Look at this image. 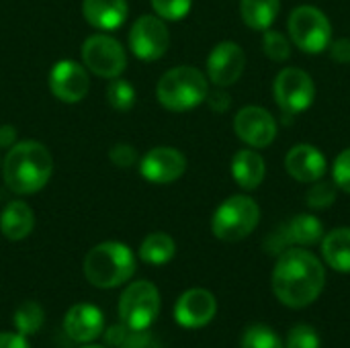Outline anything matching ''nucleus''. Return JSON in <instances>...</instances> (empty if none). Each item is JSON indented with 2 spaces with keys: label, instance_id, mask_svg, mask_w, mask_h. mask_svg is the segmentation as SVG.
Wrapping results in <instances>:
<instances>
[{
  "label": "nucleus",
  "instance_id": "obj_1",
  "mask_svg": "<svg viewBox=\"0 0 350 348\" xmlns=\"http://www.w3.org/2000/svg\"><path fill=\"white\" fill-rule=\"evenodd\" d=\"M326 285V271L316 254L306 248H287L273 271V291L277 299L291 308L301 310L312 306Z\"/></svg>",
  "mask_w": 350,
  "mask_h": 348
},
{
  "label": "nucleus",
  "instance_id": "obj_2",
  "mask_svg": "<svg viewBox=\"0 0 350 348\" xmlns=\"http://www.w3.org/2000/svg\"><path fill=\"white\" fill-rule=\"evenodd\" d=\"M53 172V158L39 142H18L8 148L2 174L6 187L16 195H33L41 191Z\"/></svg>",
  "mask_w": 350,
  "mask_h": 348
},
{
  "label": "nucleus",
  "instance_id": "obj_3",
  "mask_svg": "<svg viewBox=\"0 0 350 348\" xmlns=\"http://www.w3.org/2000/svg\"><path fill=\"white\" fill-rule=\"evenodd\" d=\"M135 273V256L121 242H103L84 258L86 279L100 289H111L127 283Z\"/></svg>",
  "mask_w": 350,
  "mask_h": 348
},
{
  "label": "nucleus",
  "instance_id": "obj_4",
  "mask_svg": "<svg viewBox=\"0 0 350 348\" xmlns=\"http://www.w3.org/2000/svg\"><path fill=\"white\" fill-rule=\"evenodd\" d=\"M156 94L160 105L168 111H189L207 98L209 84L201 70L193 66H176L158 80Z\"/></svg>",
  "mask_w": 350,
  "mask_h": 348
},
{
  "label": "nucleus",
  "instance_id": "obj_5",
  "mask_svg": "<svg viewBox=\"0 0 350 348\" xmlns=\"http://www.w3.org/2000/svg\"><path fill=\"white\" fill-rule=\"evenodd\" d=\"M260 222V207L246 195L226 199L213 213L211 230L221 242H240L248 238Z\"/></svg>",
  "mask_w": 350,
  "mask_h": 348
},
{
  "label": "nucleus",
  "instance_id": "obj_6",
  "mask_svg": "<svg viewBox=\"0 0 350 348\" xmlns=\"http://www.w3.org/2000/svg\"><path fill=\"white\" fill-rule=\"evenodd\" d=\"M289 35L306 53H322L332 43V25L316 6H297L289 16Z\"/></svg>",
  "mask_w": 350,
  "mask_h": 348
},
{
  "label": "nucleus",
  "instance_id": "obj_7",
  "mask_svg": "<svg viewBox=\"0 0 350 348\" xmlns=\"http://www.w3.org/2000/svg\"><path fill=\"white\" fill-rule=\"evenodd\" d=\"M158 314L160 293L154 283L135 281L123 291L119 299V318L129 330H148L152 322L158 318Z\"/></svg>",
  "mask_w": 350,
  "mask_h": 348
},
{
  "label": "nucleus",
  "instance_id": "obj_8",
  "mask_svg": "<svg viewBox=\"0 0 350 348\" xmlns=\"http://www.w3.org/2000/svg\"><path fill=\"white\" fill-rule=\"evenodd\" d=\"M275 101L285 119L308 111L316 98V84L312 76L299 68H285L275 78Z\"/></svg>",
  "mask_w": 350,
  "mask_h": 348
},
{
  "label": "nucleus",
  "instance_id": "obj_9",
  "mask_svg": "<svg viewBox=\"0 0 350 348\" xmlns=\"http://www.w3.org/2000/svg\"><path fill=\"white\" fill-rule=\"evenodd\" d=\"M82 62L92 74L113 80L123 74L127 66V55L123 45L115 37L96 33L82 43Z\"/></svg>",
  "mask_w": 350,
  "mask_h": 348
},
{
  "label": "nucleus",
  "instance_id": "obj_10",
  "mask_svg": "<svg viewBox=\"0 0 350 348\" xmlns=\"http://www.w3.org/2000/svg\"><path fill=\"white\" fill-rule=\"evenodd\" d=\"M129 45L135 57L144 62H156L160 59L170 45L168 27L160 16L144 14L139 16L129 31Z\"/></svg>",
  "mask_w": 350,
  "mask_h": 348
},
{
  "label": "nucleus",
  "instance_id": "obj_11",
  "mask_svg": "<svg viewBox=\"0 0 350 348\" xmlns=\"http://www.w3.org/2000/svg\"><path fill=\"white\" fill-rule=\"evenodd\" d=\"M324 238V226L316 215L299 213L267 238V250L283 254L287 246H314Z\"/></svg>",
  "mask_w": 350,
  "mask_h": 348
},
{
  "label": "nucleus",
  "instance_id": "obj_12",
  "mask_svg": "<svg viewBox=\"0 0 350 348\" xmlns=\"http://www.w3.org/2000/svg\"><path fill=\"white\" fill-rule=\"evenodd\" d=\"M185 170H187L185 154L168 146H158L150 150L139 162L142 176L154 185H170L178 180L185 174Z\"/></svg>",
  "mask_w": 350,
  "mask_h": 348
},
{
  "label": "nucleus",
  "instance_id": "obj_13",
  "mask_svg": "<svg viewBox=\"0 0 350 348\" xmlns=\"http://www.w3.org/2000/svg\"><path fill=\"white\" fill-rule=\"evenodd\" d=\"M234 131L250 148H267L277 137V121L262 107H244L234 119Z\"/></svg>",
  "mask_w": 350,
  "mask_h": 348
},
{
  "label": "nucleus",
  "instance_id": "obj_14",
  "mask_svg": "<svg viewBox=\"0 0 350 348\" xmlns=\"http://www.w3.org/2000/svg\"><path fill=\"white\" fill-rule=\"evenodd\" d=\"M244 68H246L244 49L234 41L217 43L207 57V76L219 88H226L238 82Z\"/></svg>",
  "mask_w": 350,
  "mask_h": 348
},
{
  "label": "nucleus",
  "instance_id": "obj_15",
  "mask_svg": "<svg viewBox=\"0 0 350 348\" xmlns=\"http://www.w3.org/2000/svg\"><path fill=\"white\" fill-rule=\"evenodd\" d=\"M49 88L53 96L62 103H80L90 88L86 70L72 59L57 62L49 72Z\"/></svg>",
  "mask_w": 350,
  "mask_h": 348
},
{
  "label": "nucleus",
  "instance_id": "obj_16",
  "mask_svg": "<svg viewBox=\"0 0 350 348\" xmlns=\"http://www.w3.org/2000/svg\"><path fill=\"white\" fill-rule=\"evenodd\" d=\"M217 314V302L211 291L195 287L185 291L176 306H174V318L183 328H203L207 326Z\"/></svg>",
  "mask_w": 350,
  "mask_h": 348
},
{
  "label": "nucleus",
  "instance_id": "obj_17",
  "mask_svg": "<svg viewBox=\"0 0 350 348\" xmlns=\"http://www.w3.org/2000/svg\"><path fill=\"white\" fill-rule=\"evenodd\" d=\"M285 168L297 183H316L324 178L328 162L316 146L297 144L289 150L285 158Z\"/></svg>",
  "mask_w": 350,
  "mask_h": 348
},
{
  "label": "nucleus",
  "instance_id": "obj_18",
  "mask_svg": "<svg viewBox=\"0 0 350 348\" xmlns=\"http://www.w3.org/2000/svg\"><path fill=\"white\" fill-rule=\"evenodd\" d=\"M105 326L103 312L92 304H76L64 318V330L74 343H92Z\"/></svg>",
  "mask_w": 350,
  "mask_h": 348
},
{
  "label": "nucleus",
  "instance_id": "obj_19",
  "mask_svg": "<svg viewBox=\"0 0 350 348\" xmlns=\"http://www.w3.org/2000/svg\"><path fill=\"white\" fill-rule=\"evenodd\" d=\"M127 2L125 0H84L82 2V14L88 21V25L100 29V31H113L119 29L127 18Z\"/></svg>",
  "mask_w": 350,
  "mask_h": 348
},
{
  "label": "nucleus",
  "instance_id": "obj_20",
  "mask_svg": "<svg viewBox=\"0 0 350 348\" xmlns=\"http://www.w3.org/2000/svg\"><path fill=\"white\" fill-rule=\"evenodd\" d=\"M35 228L33 209L23 201H10L0 213V232L4 238L18 242L25 240Z\"/></svg>",
  "mask_w": 350,
  "mask_h": 348
},
{
  "label": "nucleus",
  "instance_id": "obj_21",
  "mask_svg": "<svg viewBox=\"0 0 350 348\" xmlns=\"http://www.w3.org/2000/svg\"><path fill=\"white\" fill-rule=\"evenodd\" d=\"M265 174H267V166H265V160L258 152L240 150L232 158V176L242 189L254 191L265 180Z\"/></svg>",
  "mask_w": 350,
  "mask_h": 348
},
{
  "label": "nucleus",
  "instance_id": "obj_22",
  "mask_svg": "<svg viewBox=\"0 0 350 348\" xmlns=\"http://www.w3.org/2000/svg\"><path fill=\"white\" fill-rule=\"evenodd\" d=\"M322 256L338 273H350V228L332 230L322 238Z\"/></svg>",
  "mask_w": 350,
  "mask_h": 348
},
{
  "label": "nucleus",
  "instance_id": "obj_23",
  "mask_svg": "<svg viewBox=\"0 0 350 348\" xmlns=\"http://www.w3.org/2000/svg\"><path fill=\"white\" fill-rule=\"evenodd\" d=\"M281 10V0H242L240 14L250 29L267 31L277 21Z\"/></svg>",
  "mask_w": 350,
  "mask_h": 348
},
{
  "label": "nucleus",
  "instance_id": "obj_24",
  "mask_svg": "<svg viewBox=\"0 0 350 348\" xmlns=\"http://www.w3.org/2000/svg\"><path fill=\"white\" fill-rule=\"evenodd\" d=\"M176 252V244L174 240L164 234V232H154L150 234L142 246H139V258L148 265H154V267H160V265H166L172 260Z\"/></svg>",
  "mask_w": 350,
  "mask_h": 348
},
{
  "label": "nucleus",
  "instance_id": "obj_25",
  "mask_svg": "<svg viewBox=\"0 0 350 348\" xmlns=\"http://www.w3.org/2000/svg\"><path fill=\"white\" fill-rule=\"evenodd\" d=\"M43 326V310L35 302H25L16 312H14V328L18 334L29 336L35 334Z\"/></svg>",
  "mask_w": 350,
  "mask_h": 348
},
{
  "label": "nucleus",
  "instance_id": "obj_26",
  "mask_svg": "<svg viewBox=\"0 0 350 348\" xmlns=\"http://www.w3.org/2000/svg\"><path fill=\"white\" fill-rule=\"evenodd\" d=\"M240 348H285V345L275 330H271L269 326L256 324L244 332Z\"/></svg>",
  "mask_w": 350,
  "mask_h": 348
},
{
  "label": "nucleus",
  "instance_id": "obj_27",
  "mask_svg": "<svg viewBox=\"0 0 350 348\" xmlns=\"http://www.w3.org/2000/svg\"><path fill=\"white\" fill-rule=\"evenodd\" d=\"M107 101L117 111H129L135 105V88L127 80L113 78L107 88Z\"/></svg>",
  "mask_w": 350,
  "mask_h": 348
},
{
  "label": "nucleus",
  "instance_id": "obj_28",
  "mask_svg": "<svg viewBox=\"0 0 350 348\" xmlns=\"http://www.w3.org/2000/svg\"><path fill=\"white\" fill-rule=\"evenodd\" d=\"M336 189L338 187L334 180L320 178V180L312 183V189L308 191L306 201L312 209H328L336 201Z\"/></svg>",
  "mask_w": 350,
  "mask_h": 348
},
{
  "label": "nucleus",
  "instance_id": "obj_29",
  "mask_svg": "<svg viewBox=\"0 0 350 348\" xmlns=\"http://www.w3.org/2000/svg\"><path fill=\"white\" fill-rule=\"evenodd\" d=\"M262 49H265L267 57H271L273 62H285L291 55V45L281 31L267 29L265 37H262Z\"/></svg>",
  "mask_w": 350,
  "mask_h": 348
},
{
  "label": "nucleus",
  "instance_id": "obj_30",
  "mask_svg": "<svg viewBox=\"0 0 350 348\" xmlns=\"http://www.w3.org/2000/svg\"><path fill=\"white\" fill-rule=\"evenodd\" d=\"M193 0H152L156 14L164 21H180L189 14Z\"/></svg>",
  "mask_w": 350,
  "mask_h": 348
},
{
  "label": "nucleus",
  "instance_id": "obj_31",
  "mask_svg": "<svg viewBox=\"0 0 350 348\" xmlns=\"http://www.w3.org/2000/svg\"><path fill=\"white\" fill-rule=\"evenodd\" d=\"M287 348H322V343H320L318 332L312 326L299 324L289 332Z\"/></svg>",
  "mask_w": 350,
  "mask_h": 348
},
{
  "label": "nucleus",
  "instance_id": "obj_32",
  "mask_svg": "<svg viewBox=\"0 0 350 348\" xmlns=\"http://www.w3.org/2000/svg\"><path fill=\"white\" fill-rule=\"evenodd\" d=\"M332 176L338 189H342L345 193H350V148L342 150L332 166Z\"/></svg>",
  "mask_w": 350,
  "mask_h": 348
},
{
  "label": "nucleus",
  "instance_id": "obj_33",
  "mask_svg": "<svg viewBox=\"0 0 350 348\" xmlns=\"http://www.w3.org/2000/svg\"><path fill=\"white\" fill-rule=\"evenodd\" d=\"M109 158L119 168H129L137 162V152L129 144H117L109 150Z\"/></svg>",
  "mask_w": 350,
  "mask_h": 348
},
{
  "label": "nucleus",
  "instance_id": "obj_34",
  "mask_svg": "<svg viewBox=\"0 0 350 348\" xmlns=\"http://www.w3.org/2000/svg\"><path fill=\"white\" fill-rule=\"evenodd\" d=\"M119 348H164L162 347V343L154 336V334H150V332H146V330H137V332H129V336L123 340V345Z\"/></svg>",
  "mask_w": 350,
  "mask_h": 348
},
{
  "label": "nucleus",
  "instance_id": "obj_35",
  "mask_svg": "<svg viewBox=\"0 0 350 348\" xmlns=\"http://www.w3.org/2000/svg\"><path fill=\"white\" fill-rule=\"evenodd\" d=\"M205 101H207V105H209L215 113H224V111H228V109H230V105H232L230 94H228V92H224L219 86H217V90L209 92Z\"/></svg>",
  "mask_w": 350,
  "mask_h": 348
},
{
  "label": "nucleus",
  "instance_id": "obj_36",
  "mask_svg": "<svg viewBox=\"0 0 350 348\" xmlns=\"http://www.w3.org/2000/svg\"><path fill=\"white\" fill-rule=\"evenodd\" d=\"M330 55L334 62L350 64V39H336L330 43Z\"/></svg>",
  "mask_w": 350,
  "mask_h": 348
},
{
  "label": "nucleus",
  "instance_id": "obj_37",
  "mask_svg": "<svg viewBox=\"0 0 350 348\" xmlns=\"http://www.w3.org/2000/svg\"><path fill=\"white\" fill-rule=\"evenodd\" d=\"M129 328L125 326V324H119V326H111L109 330H107V336H105V340H107V345H111V347H121L123 345V340L129 336Z\"/></svg>",
  "mask_w": 350,
  "mask_h": 348
},
{
  "label": "nucleus",
  "instance_id": "obj_38",
  "mask_svg": "<svg viewBox=\"0 0 350 348\" xmlns=\"http://www.w3.org/2000/svg\"><path fill=\"white\" fill-rule=\"evenodd\" d=\"M0 348H29V343L23 334L0 332Z\"/></svg>",
  "mask_w": 350,
  "mask_h": 348
},
{
  "label": "nucleus",
  "instance_id": "obj_39",
  "mask_svg": "<svg viewBox=\"0 0 350 348\" xmlns=\"http://www.w3.org/2000/svg\"><path fill=\"white\" fill-rule=\"evenodd\" d=\"M16 144V129L12 125H0V148H12Z\"/></svg>",
  "mask_w": 350,
  "mask_h": 348
},
{
  "label": "nucleus",
  "instance_id": "obj_40",
  "mask_svg": "<svg viewBox=\"0 0 350 348\" xmlns=\"http://www.w3.org/2000/svg\"><path fill=\"white\" fill-rule=\"evenodd\" d=\"M82 348H105V347H96V345H90V347H82Z\"/></svg>",
  "mask_w": 350,
  "mask_h": 348
}]
</instances>
